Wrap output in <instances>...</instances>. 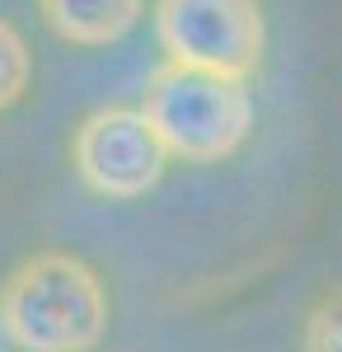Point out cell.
Returning a JSON list of instances; mask_svg holds the SVG:
<instances>
[{
	"label": "cell",
	"instance_id": "3",
	"mask_svg": "<svg viewBox=\"0 0 342 352\" xmlns=\"http://www.w3.org/2000/svg\"><path fill=\"white\" fill-rule=\"evenodd\" d=\"M155 33L174 66L216 71L235 80H244L263 61L267 43L258 0H159Z\"/></svg>",
	"mask_w": 342,
	"mask_h": 352
},
{
	"label": "cell",
	"instance_id": "2",
	"mask_svg": "<svg viewBox=\"0 0 342 352\" xmlns=\"http://www.w3.org/2000/svg\"><path fill=\"white\" fill-rule=\"evenodd\" d=\"M146 118L159 132L164 151L192 164L235 155L253 132V94L235 76L164 66L146 89Z\"/></svg>",
	"mask_w": 342,
	"mask_h": 352
},
{
	"label": "cell",
	"instance_id": "4",
	"mask_svg": "<svg viewBox=\"0 0 342 352\" xmlns=\"http://www.w3.org/2000/svg\"><path fill=\"white\" fill-rule=\"evenodd\" d=\"M71 160L89 192L113 197V202H132L164 179L169 151L150 127L146 109H99L94 118L80 122Z\"/></svg>",
	"mask_w": 342,
	"mask_h": 352
},
{
	"label": "cell",
	"instance_id": "1",
	"mask_svg": "<svg viewBox=\"0 0 342 352\" xmlns=\"http://www.w3.org/2000/svg\"><path fill=\"white\" fill-rule=\"evenodd\" d=\"M108 329V292L76 254H33L0 287V333L19 352H89Z\"/></svg>",
	"mask_w": 342,
	"mask_h": 352
},
{
	"label": "cell",
	"instance_id": "6",
	"mask_svg": "<svg viewBox=\"0 0 342 352\" xmlns=\"http://www.w3.org/2000/svg\"><path fill=\"white\" fill-rule=\"evenodd\" d=\"M28 80H33V56H28V43L19 38V28L10 19H0V113L14 109L28 94Z\"/></svg>",
	"mask_w": 342,
	"mask_h": 352
},
{
	"label": "cell",
	"instance_id": "7",
	"mask_svg": "<svg viewBox=\"0 0 342 352\" xmlns=\"http://www.w3.org/2000/svg\"><path fill=\"white\" fill-rule=\"evenodd\" d=\"M305 352H342V296L315 305L305 320Z\"/></svg>",
	"mask_w": 342,
	"mask_h": 352
},
{
	"label": "cell",
	"instance_id": "5",
	"mask_svg": "<svg viewBox=\"0 0 342 352\" xmlns=\"http://www.w3.org/2000/svg\"><path fill=\"white\" fill-rule=\"evenodd\" d=\"M38 10L56 38L76 47H108L141 24L146 0H38Z\"/></svg>",
	"mask_w": 342,
	"mask_h": 352
}]
</instances>
